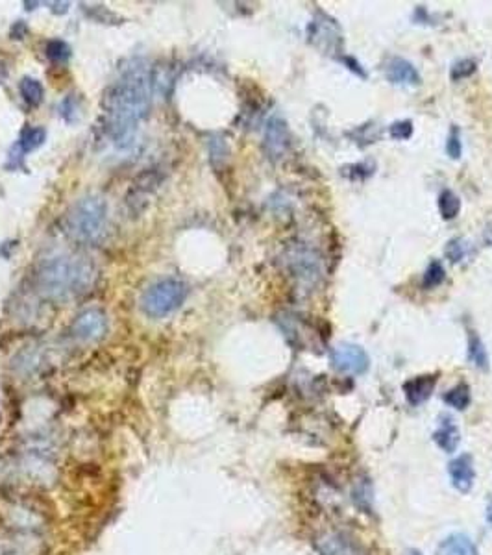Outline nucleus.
<instances>
[{
	"label": "nucleus",
	"mask_w": 492,
	"mask_h": 555,
	"mask_svg": "<svg viewBox=\"0 0 492 555\" xmlns=\"http://www.w3.org/2000/svg\"><path fill=\"white\" fill-rule=\"evenodd\" d=\"M469 357L474 363V366L481 368V370H489V354L481 337L477 333L470 332L469 335Z\"/></svg>",
	"instance_id": "16"
},
{
	"label": "nucleus",
	"mask_w": 492,
	"mask_h": 555,
	"mask_svg": "<svg viewBox=\"0 0 492 555\" xmlns=\"http://www.w3.org/2000/svg\"><path fill=\"white\" fill-rule=\"evenodd\" d=\"M289 143V132H287V124L280 117L269 120L267 130H265V147L272 158H280L287 149Z\"/></svg>",
	"instance_id": "11"
},
{
	"label": "nucleus",
	"mask_w": 492,
	"mask_h": 555,
	"mask_svg": "<svg viewBox=\"0 0 492 555\" xmlns=\"http://www.w3.org/2000/svg\"><path fill=\"white\" fill-rule=\"evenodd\" d=\"M389 135L396 141H406L413 135V122L411 120H396L390 124Z\"/></svg>",
	"instance_id": "26"
},
{
	"label": "nucleus",
	"mask_w": 492,
	"mask_h": 555,
	"mask_svg": "<svg viewBox=\"0 0 492 555\" xmlns=\"http://www.w3.org/2000/svg\"><path fill=\"white\" fill-rule=\"evenodd\" d=\"M354 498L355 504L363 507V509H370V502H372V489H370V483L368 481H363V483H357L354 491Z\"/></svg>",
	"instance_id": "25"
},
{
	"label": "nucleus",
	"mask_w": 492,
	"mask_h": 555,
	"mask_svg": "<svg viewBox=\"0 0 492 555\" xmlns=\"http://www.w3.org/2000/svg\"><path fill=\"white\" fill-rule=\"evenodd\" d=\"M437 385V374H426V376H417L404 384V395L411 406H420L428 400Z\"/></svg>",
	"instance_id": "12"
},
{
	"label": "nucleus",
	"mask_w": 492,
	"mask_h": 555,
	"mask_svg": "<svg viewBox=\"0 0 492 555\" xmlns=\"http://www.w3.org/2000/svg\"><path fill=\"white\" fill-rule=\"evenodd\" d=\"M187 285L176 278H165L152 283L141 297V308L152 319L171 315L185 302Z\"/></svg>",
	"instance_id": "4"
},
{
	"label": "nucleus",
	"mask_w": 492,
	"mask_h": 555,
	"mask_svg": "<svg viewBox=\"0 0 492 555\" xmlns=\"http://www.w3.org/2000/svg\"><path fill=\"white\" fill-rule=\"evenodd\" d=\"M150 76L143 65H133L115 82L104 100L109 132L115 143L126 144L150 109Z\"/></svg>",
	"instance_id": "1"
},
{
	"label": "nucleus",
	"mask_w": 492,
	"mask_h": 555,
	"mask_svg": "<svg viewBox=\"0 0 492 555\" xmlns=\"http://www.w3.org/2000/svg\"><path fill=\"white\" fill-rule=\"evenodd\" d=\"M0 555H23V552L12 543H6L4 538H0Z\"/></svg>",
	"instance_id": "29"
},
{
	"label": "nucleus",
	"mask_w": 492,
	"mask_h": 555,
	"mask_svg": "<svg viewBox=\"0 0 492 555\" xmlns=\"http://www.w3.org/2000/svg\"><path fill=\"white\" fill-rule=\"evenodd\" d=\"M446 152L452 160H459L463 154V143H461V133H459L457 126H452V130L448 133Z\"/></svg>",
	"instance_id": "24"
},
{
	"label": "nucleus",
	"mask_w": 492,
	"mask_h": 555,
	"mask_svg": "<svg viewBox=\"0 0 492 555\" xmlns=\"http://www.w3.org/2000/svg\"><path fill=\"white\" fill-rule=\"evenodd\" d=\"M385 75H387L390 84H396V86H418L420 84V75L415 69V65L409 64L404 57H392L385 67Z\"/></svg>",
	"instance_id": "10"
},
{
	"label": "nucleus",
	"mask_w": 492,
	"mask_h": 555,
	"mask_svg": "<svg viewBox=\"0 0 492 555\" xmlns=\"http://www.w3.org/2000/svg\"><path fill=\"white\" fill-rule=\"evenodd\" d=\"M444 278H446V270L441 265V261H433L426 270V274H424V289H433V287L441 285Z\"/></svg>",
	"instance_id": "21"
},
{
	"label": "nucleus",
	"mask_w": 492,
	"mask_h": 555,
	"mask_svg": "<svg viewBox=\"0 0 492 555\" xmlns=\"http://www.w3.org/2000/svg\"><path fill=\"white\" fill-rule=\"evenodd\" d=\"M448 472H450V478H452V485L459 492H469L472 489V485H474V463H472V458H470L469 453H464L461 458L450 461Z\"/></svg>",
	"instance_id": "9"
},
{
	"label": "nucleus",
	"mask_w": 492,
	"mask_h": 555,
	"mask_svg": "<svg viewBox=\"0 0 492 555\" xmlns=\"http://www.w3.org/2000/svg\"><path fill=\"white\" fill-rule=\"evenodd\" d=\"M341 62H343V64L346 65V67H348L350 70H352V73H355V75H359L361 78H366V73L363 70V67H361V64L357 62V59H354L352 56H343V57H341Z\"/></svg>",
	"instance_id": "28"
},
{
	"label": "nucleus",
	"mask_w": 492,
	"mask_h": 555,
	"mask_svg": "<svg viewBox=\"0 0 492 555\" xmlns=\"http://www.w3.org/2000/svg\"><path fill=\"white\" fill-rule=\"evenodd\" d=\"M407 555H422V554H420L418 549H409V554H407Z\"/></svg>",
	"instance_id": "33"
},
{
	"label": "nucleus",
	"mask_w": 492,
	"mask_h": 555,
	"mask_svg": "<svg viewBox=\"0 0 492 555\" xmlns=\"http://www.w3.org/2000/svg\"><path fill=\"white\" fill-rule=\"evenodd\" d=\"M315 548L321 555H361L359 546L344 533H324L315 540Z\"/></svg>",
	"instance_id": "8"
},
{
	"label": "nucleus",
	"mask_w": 492,
	"mask_h": 555,
	"mask_svg": "<svg viewBox=\"0 0 492 555\" xmlns=\"http://www.w3.org/2000/svg\"><path fill=\"white\" fill-rule=\"evenodd\" d=\"M46 56L50 57L52 62L62 64V62H67L70 57V48L65 41L52 39L46 43Z\"/></svg>",
	"instance_id": "22"
},
{
	"label": "nucleus",
	"mask_w": 492,
	"mask_h": 555,
	"mask_svg": "<svg viewBox=\"0 0 492 555\" xmlns=\"http://www.w3.org/2000/svg\"><path fill=\"white\" fill-rule=\"evenodd\" d=\"M439 211H441L444 220H452L461 211V198L453 191L444 189L439 196Z\"/></svg>",
	"instance_id": "18"
},
{
	"label": "nucleus",
	"mask_w": 492,
	"mask_h": 555,
	"mask_svg": "<svg viewBox=\"0 0 492 555\" xmlns=\"http://www.w3.org/2000/svg\"><path fill=\"white\" fill-rule=\"evenodd\" d=\"M91 265L82 258H59L48 259L39 274L41 289L45 294L56 300L76 297L93 283Z\"/></svg>",
	"instance_id": "2"
},
{
	"label": "nucleus",
	"mask_w": 492,
	"mask_h": 555,
	"mask_svg": "<svg viewBox=\"0 0 492 555\" xmlns=\"http://www.w3.org/2000/svg\"><path fill=\"white\" fill-rule=\"evenodd\" d=\"M433 441L437 442V446L444 450L446 453H453L457 450L459 442H461V433H459L457 426L453 424L452 417L442 415L441 417V426L433 433Z\"/></svg>",
	"instance_id": "13"
},
{
	"label": "nucleus",
	"mask_w": 492,
	"mask_h": 555,
	"mask_svg": "<svg viewBox=\"0 0 492 555\" xmlns=\"http://www.w3.org/2000/svg\"><path fill=\"white\" fill-rule=\"evenodd\" d=\"M67 108H69V111H67L64 117L67 122H73V120H76V113H78V111H76L78 106L75 104V97H73V95H69V97L65 98L64 102H62V109H67Z\"/></svg>",
	"instance_id": "27"
},
{
	"label": "nucleus",
	"mask_w": 492,
	"mask_h": 555,
	"mask_svg": "<svg viewBox=\"0 0 492 555\" xmlns=\"http://www.w3.org/2000/svg\"><path fill=\"white\" fill-rule=\"evenodd\" d=\"M486 520H489V524L492 526V500L489 502V507H486Z\"/></svg>",
	"instance_id": "32"
},
{
	"label": "nucleus",
	"mask_w": 492,
	"mask_h": 555,
	"mask_svg": "<svg viewBox=\"0 0 492 555\" xmlns=\"http://www.w3.org/2000/svg\"><path fill=\"white\" fill-rule=\"evenodd\" d=\"M477 70V62L472 59V57H464V59H459L455 64L452 65V70H450V78L453 82L463 80V78H469Z\"/></svg>",
	"instance_id": "20"
},
{
	"label": "nucleus",
	"mask_w": 492,
	"mask_h": 555,
	"mask_svg": "<svg viewBox=\"0 0 492 555\" xmlns=\"http://www.w3.org/2000/svg\"><path fill=\"white\" fill-rule=\"evenodd\" d=\"M24 32H26V28H24V24L21 21L12 28V35H15V39H23Z\"/></svg>",
	"instance_id": "30"
},
{
	"label": "nucleus",
	"mask_w": 492,
	"mask_h": 555,
	"mask_svg": "<svg viewBox=\"0 0 492 555\" xmlns=\"http://www.w3.org/2000/svg\"><path fill=\"white\" fill-rule=\"evenodd\" d=\"M45 138L46 132L43 128L39 126L24 128L23 133H21V138H19V144H17L19 150H21V154H28L32 150L39 149L41 144L45 143Z\"/></svg>",
	"instance_id": "15"
},
{
	"label": "nucleus",
	"mask_w": 492,
	"mask_h": 555,
	"mask_svg": "<svg viewBox=\"0 0 492 555\" xmlns=\"http://www.w3.org/2000/svg\"><path fill=\"white\" fill-rule=\"evenodd\" d=\"M446 256L452 263H461L466 258V243L461 237H455L446 245Z\"/></svg>",
	"instance_id": "23"
},
{
	"label": "nucleus",
	"mask_w": 492,
	"mask_h": 555,
	"mask_svg": "<svg viewBox=\"0 0 492 555\" xmlns=\"http://www.w3.org/2000/svg\"><path fill=\"white\" fill-rule=\"evenodd\" d=\"M437 555H477V548L469 535L453 533L439 544Z\"/></svg>",
	"instance_id": "14"
},
{
	"label": "nucleus",
	"mask_w": 492,
	"mask_h": 555,
	"mask_svg": "<svg viewBox=\"0 0 492 555\" xmlns=\"http://www.w3.org/2000/svg\"><path fill=\"white\" fill-rule=\"evenodd\" d=\"M108 332V319L100 310H87L76 317L73 333L80 341H97Z\"/></svg>",
	"instance_id": "7"
},
{
	"label": "nucleus",
	"mask_w": 492,
	"mask_h": 555,
	"mask_svg": "<svg viewBox=\"0 0 492 555\" xmlns=\"http://www.w3.org/2000/svg\"><path fill=\"white\" fill-rule=\"evenodd\" d=\"M310 41L321 50H335L341 48V28L326 13L319 12V17L310 24Z\"/></svg>",
	"instance_id": "6"
},
{
	"label": "nucleus",
	"mask_w": 492,
	"mask_h": 555,
	"mask_svg": "<svg viewBox=\"0 0 492 555\" xmlns=\"http://www.w3.org/2000/svg\"><path fill=\"white\" fill-rule=\"evenodd\" d=\"M483 241H485L486 246H492V226H489V228L485 229V234H483Z\"/></svg>",
	"instance_id": "31"
},
{
	"label": "nucleus",
	"mask_w": 492,
	"mask_h": 555,
	"mask_svg": "<svg viewBox=\"0 0 492 555\" xmlns=\"http://www.w3.org/2000/svg\"><path fill=\"white\" fill-rule=\"evenodd\" d=\"M332 365L339 373L365 374L370 366V357L357 344L344 343L332 350Z\"/></svg>",
	"instance_id": "5"
},
{
	"label": "nucleus",
	"mask_w": 492,
	"mask_h": 555,
	"mask_svg": "<svg viewBox=\"0 0 492 555\" xmlns=\"http://www.w3.org/2000/svg\"><path fill=\"white\" fill-rule=\"evenodd\" d=\"M19 89H21L24 102L28 106H39L43 97H45V89L41 86V82L35 80V78H23Z\"/></svg>",
	"instance_id": "19"
},
{
	"label": "nucleus",
	"mask_w": 492,
	"mask_h": 555,
	"mask_svg": "<svg viewBox=\"0 0 492 555\" xmlns=\"http://www.w3.org/2000/svg\"><path fill=\"white\" fill-rule=\"evenodd\" d=\"M73 239L93 245L102 239L108 228V206L100 196H86L73 206L67 220Z\"/></svg>",
	"instance_id": "3"
},
{
	"label": "nucleus",
	"mask_w": 492,
	"mask_h": 555,
	"mask_svg": "<svg viewBox=\"0 0 492 555\" xmlns=\"http://www.w3.org/2000/svg\"><path fill=\"white\" fill-rule=\"evenodd\" d=\"M442 400L446 402L448 406L457 409V411H464L472 402V395H470V387L466 384H461L457 387H453L452 391H448L446 395L442 396Z\"/></svg>",
	"instance_id": "17"
}]
</instances>
